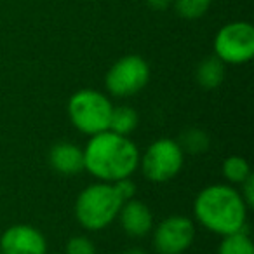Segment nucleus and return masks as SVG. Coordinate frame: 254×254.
<instances>
[{"label":"nucleus","mask_w":254,"mask_h":254,"mask_svg":"<svg viewBox=\"0 0 254 254\" xmlns=\"http://www.w3.org/2000/svg\"><path fill=\"white\" fill-rule=\"evenodd\" d=\"M64 254H96V246L89 237L75 235L68 239Z\"/></svg>","instance_id":"nucleus-18"},{"label":"nucleus","mask_w":254,"mask_h":254,"mask_svg":"<svg viewBox=\"0 0 254 254\" xmlns=\"http://www.w3.org/2000/svg\"><path fill=\"white\" fill-rule=\"evenodd\" d=\"M54 254H58V253H54Z\"/></svg>","instance_id":"nucleus-23"},{"label":"nucleus","mask_w":254,"mask_h":254,"mask_svg":"<svg viewBox=\"0 0 254 254\" xmlns=\"http://www.w3.org/2000/svg\"><path fill=\"white\" fill-rule=\"evenodd\" d=\"M138 124H139V115L132 106H127V105L113 106L108 131H113L122 136H131L136 131Z\"/></svg>","instance_id":"nucleus-13"},{"label":"nucleus","mask_w":254,"mask_h":254,"mask_svg":"<svg viewBox=\"0 0 254 254\" xmlns=\"http://www.w3.org/2000/svg\"><path fill=\"white\" fill-rule=\"evenodd\" d=\"M49 164L61 176H77L84 171V150L71 141H60L51 148Z\"/></svg>","instance_id":"nucleus-11"},{"label":"nucleus","mask_w":254,"mask_h":254,"mask_svg":"<svg viewBox=\"0 0 254 254\" xmlns=\"http://www.w3.org/2000/svg\"><path fill=\"white\" fill-rule=\"evenodd\" d=\"M225 77H226V64L216 56L204 58L198 63L197 70H195L197 84L204 91H216L225 82Z\"/></svg>","instance_id":"nucleus-12"},{"label":"nucleus","mask_w":254,"mask_h":254,"mask_svg":"<svg viewBox=\"0 0 254 254\" xmlns=\"http://www.w3.org/2000/svg\"><path fill=\"white\" fill-rule=\"evenodd\" d=\"M122 204V198L117 195L112 183L98 181L77 195L73 212L82 228L87 232H99L115 221Z\"/></svg>","instance_id":"nucleus-3"},{"label":"nucleus","mask_w":254,"mask_h":254,"mask_svg":"<svg viewBox=\"0 0 254 254\" xmlns=\"http://www.w3.org/2000/svg\"><path fill=\"white\" fill-rule=\"evenodd\" d=\"M214 56L225 64H246L254 56V28L247 21H232L214 37Z\"/></svg>","instance_id":"nucleus-7"},{"label":"nucleus","mask_w":254,"mask_h":254,"mask_svg":"<svg viewBox=\"0 0 254 254\" xmlns=\"http://www.w3.org/2000/svg\"><path fill=\"white\" fill-rule=\"evenodd\" d=\"M84 171L103 183L131 178L139 167V153L136 143L129 136L103 131L91 136L84 146Z\"/></svg>","instance_id":"nucleus-1"},{"label":"nucleus","mask_w":254,"mask_h":254,"mask_svg":"<svg viewBox=\"0 0 254 254\" xmlns=\"http://www.w3.org/2000/svg\"><path fill=\"white\" fill-rule=\"evenodd\" d=\"M173 2L178 16L188 19V21L205 16V12L209 11L212 4V0H173Z\"/></svg>","instance_id":"nucleus-17"},{"label":"nucleus","mask_w":254,"mask_h":254,"mask_svg":"<svg viewBox=\"0 0 254 254\" xmlns=\"http://www.w3.org/2000/svg\"><path fill=\"white\" fill-rule=\"evenodd\" d=\"M122 254H148L145 249H141V247H131V249L124 251Z\"/></svg>","instance_id":"nucleus-22"},{"label":"nucleus","mask_w":254,"mask_h":254,"mask_svg":"<svg viewBox=\"0 0 254 254\" xmlns=\"http://www.w3.org/2000/svg\"><path fill=\"white\" fill-rule=\"evenodd\" d=\"M117 218H119L124 233H127L129 237H134V239L148 235L153 230L152 209L145 202L136 200V198L124 202Z\"/></svg>","instance_id":"nucleus-10"},{"label":"nucleus","mask_w":254,"mask_h":254,"mask_svg":"<svg viewBox=\"0 0 254 254\" xmlns=\"http://www.w3.org/2000/svg\"><path fill=\"white\" fill-rule=\"evenodd\" d=\"M0 254H47L46 235L26 223L11 225L0 235Z\"/></svg>","instance_id":"nucleus-9"},{"label":"nucleus","mask_w":254,"mask_h":254,"mask_svg":"<svg viewBox=\"0 0 254 254\" xmlns=\"http://www.w3.org/2000/svg\"><path fill=\"white\" fill-rule=\"evenodd\" d=\"M113 188H115L117 195L122 198V202H127L134 198L136 195V183L131 180V178H124V180H119V181H113Z\"/></svg>","instance_id":"nucleus-19"},{"label":"nucleus","mask_w":254,"mask_h":254,"mask_svg":"<svg viewBox=\"0 0 254 254\" xmlns=\"http://www.w3.org/2000/svg\"><path fill=\"white\" fill-rule=\"evenodd\" d=\"M218 254H254V244L251 240L249 230L230 233L221 239Z\"/></svg>","instance_id":"nucleus-14"},{"label":"nucleus","mask_w":254,"mask_h":254,"mask_svg":"<svg viewBox=\"0 0 254 254\" xmlns=\"http://www.w3.org/2000/svg\"><path fill=\"white\" fill-rule=\"evenodd\" d=\"M181 150L185 153H193V155H198V153H204L205 150H209L211 146V138L209 134L204 131V129H198V127H190L178 139Z\"/></svg>","instance_id":"nucleus-16"},{"label":"nucleus","mask_w":254,"mask_h":254,"mask_svg":"<svg viewBox=\"0 0 254 254\" xmlns=\"http://www.w3.org/2000/svg\"><path fill=\"white\" fill-rule=\"evenodd\" d=\"M146 4H148V7L153 9V11H166V9L173 4V0H146Z\"/></svg>","instance_id":"nucleus-21"},{"label":"nucleus","mask_w":254,"mask_h":254,"mask_svg":"<svg viewBox=\"0 0 254 254\" xmlns=\"http://www.w3.org/2000/svg\"><path fill=\"white\" fill-rule=\"evenodd\" d=\"M247 211L249 207L240 191L226 183L202 188L193 200V216L198 225L221 237L247 230Z\"/></svg>","instance_id":"nucleus-2"},{"label":"nucleus","mask_w":254,"mask_h":254,"mask_svg":"<svg viewBox=\"0 0 254 254\" xmlns=\"http://www.w3.org/2000/svg\"><path fill=\"white\" fill-rule=\"evenodd\" d=\"M150 80V64L138 54L117 60L105 75V87L115 98H131L141 92Z\"/></svg>","instance_id":"nucleus-6"},{"label":"nucleus","mask_w":254,"mask_h":254,"mask_svg":"<svg viewBox=\"0 0 254 254\" xmlns=\"http://www.w3.org/2000/svg\"><path fill=\"white\" fill-rule=\"evenodd\" d=\"M221 173H223V178H225L230 185H242L244 181L253 174L251 173L249 162L240 155L226 157L221 164Z\"/></svg>","instance_id":"nucleus-15"},{"label":"nucleus","mask_w":254,"mask_h":254,"mask_svg":"<svg viewBox=\"0 0 254 254\" xmlns=\"http://www.w3.org/2000/svg\"><path fill=\"white\" fill-rule=\"evenodd\" d=\"M185 166V152L180 143L171 138H160L150 143L139 157V167L146 180L153 183H167L181 173Z\"/></svg>","instance_id":"nucleus-5"},{"label":"nucleus","mask_w":254,"mask_h":254,"mask_svg":"<svg viewBox=\"0 0 254 254\" xmlns=\"http://www.w3.org/2000/svg\"><path fill=\"white\" fill-rule=\"evenodd\" d=\"M240 187V197L244 198V202H246L247 207H253L254 205V176L251 174L249 178H247L246 181H244L242 185H239Z\"/></svg>","instance_id":"nucleus-20"},{"label":"nucleus","mask_w":254,"mask_h":254,"mask_svg":"<svg viewBox=\"0 0 254 254\" xmlns=\"http://www.w3.org/2000/svg\"><path fill=\"white\" fill-rule=\"evenodd\" d=\"M153 249L157 254H185L197 235L195 223L188 216L171 214L153 226Z\"/></svg>","instance_id":"nucleus-8"},{"label":"nucleus","mask_w":254,"mask_h":254,"mask_svg":"<svg viewBox=\"0 0 254 254\" xmlns=\"http://www.w3.org/2000/svg\"><path fill=\"white\" fill-rule=\"evenodd\" d=\"M113 103L106 94L96 89H78L70 96L66 113L71 126L87 136L108 131Z\"/></svg>","instance_id":"nucleus-4"}]
</instances>
